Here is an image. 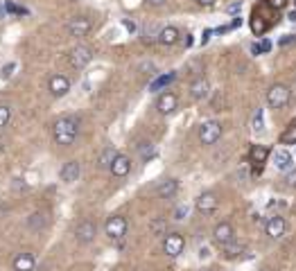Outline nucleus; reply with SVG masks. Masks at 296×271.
Instances as JSON below:
<instances>
[{
	"mask_svg": "<svg viewBox=\"0 0 296 271\" xmlns=\"http://www.w3.org/2000/svg\"><path fill=\"white\" fill-rule=\"evenodd\" d=\"M177 107H179V97L174 95V93H170V90H165V93H161V95L156 97V111L161 113V116L174 113Z\"/></svg>",
	"mask_w": 296,
	"mask_h": 271,
	"instance_id": "obj_10",
	"label": "nucleus"
},
{
	"mask_svg": "<svg viewBox=\"0 0 296 271\" xmlns=\"http://www.w3.org/2000/svg\"><path fill=\"white\" fill-rule=\"evenodd\" d=\"M127 229H129V224H127V219H124L122 215H111V217H107V222H104V233L111 239L124 237Z\"/></svg>",
	"mask_w": 296,
	"mask_h": 271,
	"instance_id": "obj_3",
	"label": "nucleus"
},
{
	"mask_svg": "<svg viewBox=\"0 0 296 271\" xmlns=\"http://www.w3.org/2000/svg\"><path fill=\"white\" fill-rule=\"evenodd\" d=\"M285 231H287V222H285V217H280V215L269 217L267 224H264V233L269 235L271 239H280L285 235Z\"/></svg>",
	"mask_w": 296,
	"mask_h": 271,
	"instance_id": "obj_12",
	"label": "nucleus"
},
{
	"mask_svg": "<svg viewBox=\"0 0 296 271\" xmlns=\"http://www.w3.org/2000/svg\"><path fill=\"white\" fill-rule=\"evenodd\" d=\"M138 152H140V156H143V158H151V156H154V145L151 143H140L138 145Z\"/></svg>",
	"mask_w": 296,
	"mask_h": 271,
	"instance_id": "obj_30",
	"label": "nucleus"
},
{
	"mask_svg": "<svg viewBox=\"0 0 296 271\" xmlns=\"http://www.w3.org/2000/svg\"><path fill=\"white\" fill-rule=\"evenodd\" d=\"M79 174H81V163L79 160H68L59 172V176H61L64 183H75V181L79 179Z\"/></svg>",
	"mask_w": 296,
	"mask_h": 271,
	"instance_id": "obj_15",
	"label": "nucleus"
},
{
	"mask_svg": "<svg viewBox=\"0 0 296 271\" xmlns=\"http://www.w3.org/2000/svg\"><path fill=\"white\" fill-rule=\"evenodd\" d=\"M149 231L154 235H165L167 233V219L165 217H154L149 222Z\"/></svg>",
	"mask_w": 296,
	"mask_h": 271,
	"instance_id": "obj_27",
	"label": "nucleus"
},
{
	"mask_svg": "<svg viewBox=\"0 0 296 271\" xmlns=\"http://www.w3.org/2000/svg\"><path fill=\"white\" fill-rule=\"evenodd\" d=\"M208 81L204 79V77H197V79L190 84V95H192V100H204V97H208Z\"/></svg>",
	"mask_w": 296,
	"mask_h": 271,
	"instance_id": "obj_19",
	"label": "nucleus"
},
{
	"mask_svg": "<svg viewBox=\"0 0 296 271\" xmlns=\"http://www.w3.org/2000/svg\"><path fill=\"white\" fill-rule=\"evenodd\" d=\"M34 265L37 260L32 253H18L14 258V271H34Z\"/></svg>",
	"mask_w": 296,
	"mask_h": 271,
	"instance_id": "obj_21",
	"label": "nucleus"
},
{
	"mask_svg": "<svg viewBox=\"0 0 296 271\" xmlns=\"http://www.w3.org/2000/svg\"><path fill=\"white\" fill-rule=\"evenodd\" d=\"M97 235V224L91 222V219H81L75 229V239L79 244H91Z\"/></svg>",
	"mask_w": 296,
	"mask_h": 271,
	"instance_id": "obj_7",
	"label": "nucleus"
},
{
	"mask_svg": "<svg viewBox=\"0 0 296 271\" xmlns=\"http://www.w3.org/2000/svg\"><path fill=\"white\" fill-rule=\"evenodd\" d=\"M222 249H224V255H226L228 260H235V258H240V255L244 253V249H247V246H244L242 242H235V239H231V242H228V244H224Z\"/></svg>",
	"mask_w": 296,
	"mask_h": 271,
	"instance_id": "obj_23",
	"label": "nucleus"
},
{
	"mask_svg": "<svg viewBox=\"0 0 296 271\" xmlns=\"http://www.w3.org/2000/svg\"><path fill=\"white\" fill-rule=\"evenodd\" d=\"M48 90L54 97H64L70 90V79L66 77V75H52L50 81H48Z\"/></svg>",
	"mask_w": 296,
	"mask_h": 271,
	"instance_id": "obj_14",
	"label": "nucleus"
},
{
	"mask_svg": "<svg viewBox=\"0 0 296 271\" xmlns=\"http://www.w3.org/2000/svg\"><path fill=\"white\" fill-rule=\"evenodd\" d=\"M217 206H220V201H217V194H215V192H201L199 197H197V201H194V208H197L201 215L215 213Z\"/></svg>",
	"mask_w": 296,
	"mask_h": 271,
	"instance_id": "obj_11",
	"label": "nucleus"
},
{
	"mask_svg": "<svg viewBox=\"0 0 296 271\" xmlns=\"http://www.w3.org/2000/svg\"><path fill=\"white\" fill-rule=\"evenodd\" d=\"M79 136V120L75 116H64L52 124V138L61 147H70Z\"/></svg>",
	"mask_w": 296,
	"mask_h": 271,
	"instance_id": "obj_1",
	"label": "nucleus"
},
{
	"mask_svg": "<svg viewBox=\"0 0 296 271\" xmlns=\"http://www.w3.org/2000/svg\"><path fill=\"white\" fill-rule=\"evenodd\" d=\"M280 143L283 145H296V122H292L285 131L280 133Z\"/></svg>",
	"mask_w": 296,
	"mask_h": 271,
	"instance_id": "obj_28",
	"label": "nucleus"
},
{
	"mask_svg": "<svg viewBox=\"0 0 296 271\" xmlns=\"http://www.w3.org/2000/svg\"><path fill=\"white\" fill-rule=\"evenodd\" d=\"M287 18H290V21H296V11H290V16Z\"/></svg>",
	"mask_w": 296,
	"mask_h": 271,
	"instance_id": "obj_47",
	"label": "nucleus"
},
{
	"mask_svg": "<svg viewBox=\"0 0 296 271\" xmlns=\"http://www.w3.org/2000/svg\"><path fill=\"white\" fill-rule=\"evenodd\" d=\"M14 68H16V64H7L5 68H2V77H11V73H14Z\"/></svg>",
	"mask_w": 296,
	"mask_h": 271,
	"instance_id": "obj_38",
	"label": "nucleus"
},
{
	"mask_svg": "<svg viewBox=\"0 0 296 271\" xmlns=\"http://www.w3.org/2000/svg\"><path fill=\"white\" fill-rule=\"evenodd\" d=\"M208 255H210V251L206 249V246H201V249H199V258H208Z\"/></svg>",
	"mask_w": 296,
	"mask_h": 271,
	"instance_id": "obj_44",
	"label": "nucleus"
},
{
	"mask_svg": "<svg viewBox=\"0 0 296 271\" xmlns=\"http://www.w3.org/2000/svg\"><path fill=\"white\" fill-rule=\"evenodd\" d=\"M48 224H50V217H48L45 210H37V213H32L30 217H27V229L34 231V233L48 229Z\"/></svg>",
	"mask_w": 296,
	"mask_h": 271,
	"instance_id": "obj_16",
	"label": "nucleus"
},
{
	"mask_svg": "<svg viewBox=\"0 0 296 271\" xmlns=\"http://www.w3.org/2000/svg\"><path fill=\"white\" fill-rule=\"evenodd\" d=\"M151 7H161V5H165V0H147Z\"/></svg>",
	"mask_w": 296,
	"mask_h": 271,
	"instance_id": "obj_43",
	"label": "nucleus"
},
{
	"mask_svg": "<svg viewBox=\"0 0 296 271\" xmlns=\"http://www.w3.org/2000/svg\"><path fill=\"white\" fill-rule=\"evenodd\" d=\"M197 2H199V5H204V7H210L215 0H197Z\"/></svg>",
	"mask_w": 296,
	"mask_h": 271,
	"instance_id": "obj_45",
	"label": "nucleus"
},
{
	"mask_svg": "<svg viewBox=\"0 0 296 271\" xmlns=\"http://www.w3.org/2000/svg\"><path fill=\"white\" fill-rule=\"evenodd\" d=\"M179 190V181L177 179H163L156 186V194L161 199H172Z\"/></svg>",
	"mask_w": 296,
	"mask_h": 271,
	"instance_id": "obj_17",
	"label": "nucleus"
},
{
	"mask_svg": "<svg viewBox=\"0 0 296 271\" xmlns=\"http://www.w3.org/2000/svg\"><path fill=\"white\" fill-rule=\"evenodd\" d=\"M2 147H5V140H2V138H0V149H2Z\"/></svg>",
	"mask_w": 296,
	"mask_h": 271,
	"instance_id": "obj_48",
	"label": "nucleus"
},
{
	"mask_svg": "<svg viewBox=\"0 0 296 271\" xmlns=\"http://www.w3.org/2000/svg\"><path fill=\"white\" fill-rule=\"evenodd\" d=\"M201 271H206V269H201Z\"/></svg>",
	"mask_w": 296,
	"mask_h": 271,
	"instance_id": "obj_49",
	"label": "nucleus"
},
{
	"mask_svg": "<svg viewBox=\"0 0 296 271\" xmlns=\"http://www.w3.org/2000/svg\"><path fill=\"white\" fill-rule=\"evenodd\" d=\"M115 156H118V152H115L113 147H104L102 152H100V156H97V167H107L109 170V165L113 163Z\"/></svg>",
	"mask_w": 296,
	"mask_h": 271,
	"instance_id": "obj_24",
	"label": "nucleus"
},
{
	"mask_svg": "<svg viewBox=\"0 0 296 271\" xmlns=\"http://www.w3.org/2000/svg\"><path fill=\"white\" fill-rule=\"evenodd\" d=\"M292 43H296V37H292V34H287V37L280 39V48H287V45H292Z\"/></svg>",
	"mask_w": 296,
	"mask_h": 271,
	"instance_id": "obj_37",
	"label": "nucleus"
},
{
	"mask_svg": "<svg viewBox=\"0 0 296 271\" xmlns=\"http://www.w3.org/2000/svg\"><path fill=\"white\" fill-rule=\"evenodd\" d=\"M240 9H242V5H240V2H233V5H228V7H226L228 14H237Z\"/></svg>",
	"mask_w": 296,
	"mask_h": 271,
	"instance_id": "obj_39",
	"label": "nucleus"
},
{
	"mask_svg": "<svg viewBox=\"0 0 296 271\" xmlns=\"http://www.w3.org/2000/svg\"><path fill=\"white\" fill-rule=\"evenodd\" d=\"M285 186L287 188H296V167L285 174Z\"/></svg>",
	"mask_w": 296,
	"mask_h": 271,
	"instance_id": "obj_33",
	"label": "nucleus"
},
{
	"mask_svg": "<svg viewBox=\"0 0 296 271\" xmlns=\"http://www.w3.org/2000/svg\"><path fill=\"white\" fill-rule=\"evenodd\" d=\"M274 165L278 167V170H290L292 167V154L290 152H285V149L276 152L274 154Z\"/></svg>",
	"mask_w": 296,
	"mask_h": 271,
	"instance_id": "obj_26",
	"label": "nucleus"
},
{
	"mask_svg": "<svg viewBox=\"0 0 296 271\" xmlns=\"http://www.w3.org/2000/svg\"><path fill=\"white\" fill-rule=\"evenodd\" d=\"M5 9H7V11H11V14H27V9H25V7L11 5V2H7V5H5Z\"/></svg>",
	"mask_w": 296,
	"mask_h": 271,
	"instance_id": "obj_35",
	"label": "nucleus"
},
{
	"mask_svg": "<svg viewBox=\"0 0 296 271\" xmlns=\"http://www.w3.org/2000/svg\"><path fill=\"white\" fill-rule=\"evenodd\" d=\"M267 158H269V147H264V145H251V149H249V160H251L253 165H262L267 163Z\"/></svg>",
	"mask_w": 296,
	"mask_h": 271,
	"instance_id": "obj_18",
	"label": "nucleus"
},
{
	"mask_svg": "<svg viewBox=\"0 0 296 271\" xmlns=\"http://www.w3.org/2000/svg\"><path fill=\"white\" fill-rule=\"evenodd\" d=\"M9 117H11V109H9V107H2V104H0V129L7 127Z\"/></svg>",
	"mask_w": 296,
	"mask_h": 271,
	"instance_id": "obj_31",
	"label": "nucleus"
},
{
	"mask_svg": "<svg viewBox=\"0 0 296 271\" xmlns=\"http://www.w3.org/2000/svg\"><path fill=\"white\" fill-rule=\"evenodd\" d=\"M185 215H188V208H179V210H177V217H174V219H183V217H185Z\"/></svg>",
	"mask_w": 296,
	"mask_h": 271,
	"instance_id": "obj_41",
	"label": "nucleus"
},
{
	"mask_svg": "<svg viewBox=\"0 0 296 271\" xmlns=\"http://www.w3.org/2000/svg\"><path fill=\"white\" fill-rule=\"evenodd\" d=\"M269 50H271V41H267V39L260 41V52H269Z\"/></svg>",
	"mask_w": 296,
	"mask_h": 271,
	"instance_id": "obj_40",
	"label": "nucleus"
},
{
	"mask_svg": "<svg viewBox=\"0 0 296 271\" xmlns=\"http://www.w3.org/2000/svg\"><path fill=\"white\" fill-rule=\"evenodd\" d=\"M68 61H70V66L77 70L86 68V66L93 61V50L88 48V45H75L68 54Z\"/></svg>",
	"mask_w": 296,
	"mask_h": 271,
	"instance_id": "obj_5",
	"label": "nucleus"
},
{
	"mask_svg": "<svg viewBox=\"0 0 296 271\" xmlns=\"http://www.w3.org/2000/svg\"><path fill=\"white\" fill-rule=\"evenodd\" d=\"M210 34H213V32H204V37H201V43H208V39H210Z\"/></svg>",
	"mask_w": 296,
	"mask_h": 271,
	"instance_id": "obj_46",
	"label": "nucleus"
},
{
	"mask_svg": "<svg viewBox=\"0 0 296 271\" xmlns=\"http://www.w3.org/2000/svg\"><path fill=\"white\" fill-rule=\"evenodd\" d=\"M251 30L256 34H258V37H262L264 32H267V23L262 21V18H258V16H253V21H251Z\"/></svg>",
	"mask_w": 296,
	"mask_h": 271,
	"instance_id": "obj_29",
	"label": "nucleus"
},
{
	"mask_svg": "<svg viewBox=\"0 0 296 271\" xmlns=\"http://www.w3.org/2000/svg\"><path fill=\"white\" fill-rule=\"evenodd\" d=\"M109 172H111L113 176H118V179L127 176L131 172V158L127 154H120V152H118V156L113 158V163L109 165Z\"/></svg>",
	"mask_w": 296,
	"mask_h": 271,
	"instance_id": "obj_13",
	"label": "nucleus"
},
{
	"mask_svg": "<svg viewBox=\"0 0 296 271\" xmlns=\"http://www.w3.org/2000/svg\"><path fill=\"white\" fill-rule=\"evenodd\" d=\"M158 34H161V27H156L154 23L151 25H145L140 30V41L145 45H151V43H158Z\"/></svg>",
	"mask_w": 296,
	"mask_h": 271,
	"instance_id": "obj_22",
	"label": "nucleus"
},
{
	"mask_svg": "<svg viewBox=\"0 0 296 271\" xmlns=\"http://www.w3.org/2000/svg\"><path fill=\"white\" fill-rule=\"evenodd\" d=\"M267 102H269L271 109H283L287 107V102H290V88L285 84H274L267 93Z\"/></svg>",
	"mask_w": 296,
	"mask_h": 271,
	"instance_id": "obj_6",
	"label": "nucleus"
},
{
	"mask_svg": "<svg viewBox=\"0 0 296 271\" xmlns=\"http://www.w3.org/2000/svg\"><path fill=\"white\" fill-rule=\"evenodd\" d=\"M185 249V239L181 233H165L163 235V253L170 258H179Z\"/></svg>",
	"mask_w": 296,
	"mask_h": 271,
	"instance_id": "obj_4",
	"label": "nucleus"
},
{
	"mask_svg": "<svg viewBox=\"0 0 296 271\" xmlns=\"http://www.w3.org/2000/svg\"><path fill=\"white\" fill-rule=\"evenodd\" d=\"M122 25L127 27V30H129V32H134L136 30V25H134V21H122Z\"/></svg>",
	"mask_w": 296,
	"mask_h": 271,
	"instance_id": "obj_42",
	"label": "nucleus"
},
{
	"mask_svg": "<svg viewBox=\"0 0 296 271\" xmlns=\"http://www.w3.org/2000/svg\"><path fill=\"white\" fill-rule=\"evenodd\" d=\"M267 5H269L271 9H283V7L287 5V0H267Z\"/></svg>",
	"mask_w": 296,
	"mask_h": 271,
	"instance_id": "obj_36",
	"label": "nucleus"
},
{
	"mask_svg": "<svg viewBox=\"0 0 296 271\" xmlns=\"http://www.w3.org/2000/svg\"><path fill=\"white\" fill-rule=\"evenodd\" d=\"M66 30H68L70 37L81 39V37H86V34L93 30V21H91V18H86V16H75V18H70V21H68Z\"/></svg>",
	"mask_w": 296,
	"mask_h": 271,
	"instance_id": "obj_8",
	"label": "nucleus"
},
{
	"mask_svg": "<svg viewBox=\"0 0 296 271\" xmlns=\"http://www.w3.org/2000/svg\"><path fill=\"white\" fill-rule=\"evenodd\" d=\"M231 239H235V229H233L231 222H220L215 229H213V242H215L217 246L228 244Z\"/></svg>",
	"mask_w": 296,
	"mask_h": 271,
	"instance_id": "obj_9",
	"label": "nucleus"
},
{
	"mask_svg": "<svg viewBox=\"0 0 296 271\" xmlns=\"http://www.w3.org/2000/svg\"><path fill=\"white\" fill-rule=\"evenodd\" d=\"M140 73H145V75H149L151 77V75H156V66L151 64V61H145V64L140 66Z\"/></svg>",
	"mask_w": 296,
	"mask_h": 271,
	"instance_id": "obj_34",
	"label": "nucleus"
},
{
	"mask_svg": "<svg viewBox=\"0 0 296 271\" xmlns=\"http://www.w3.org/2000/svg\"><path fill=\"white\" fill-rule=\"evenodd\" d=\"M222 131H224V129H222V124L217 122V120H206V122L199 127V143L208 145V147L215 145L217 140L222 138Z\"/></svg>",
	"mask_w": 296,
	"mask_h": 271,
	"instance_id": "obj_2",
	"label": "nucleus"
},
{
	"mask_svg": "<svg viewBox=\"0 0 296 271\" xmlns=\"http://www.w3.org/2000/svg\"><path fill=\"white\" fill-rule=\"evenodd\" d=\"M294 2H296V0H294Z\"/></svg>",
	"mask_w": 296,
	"mask_h": 271,
	"instance_id": "obj_50",
	"label": "nucleus"
},
{
	"mask_svg": "<svg viewBox=\"0 0 296 271\" xmlns=\"http://www.w3.org/2000/svg\"><path fill=\"white\" fill-rule=\"evenodd\" d=\"M158 43L161 45H165V48H170V45H177L179 43V30L177 27H161V34H158Z\"/></svg>",
	"mask_w": 296,
	"mask_h": 271,
	"instance_id": "obj_20",
	"label": "nucleus"
},
{
	"mask_svg": "<svg viewBox=\"0 0 296 271\" xmlns=\"http://www.w3.org/2000/svg\"><path fill=\"white\" fill-rule=\"evenodd\" d=\"M264 129V122H262V109H258L256 111V116H253V131H262Z\"/></svg>",
	"mask_w": 296,
	"mask_h": 271,
	"instance_id": "obj_32",
	"label": "nucleus"
},
{
	"mask_svg": "<svg viewBox=\"0 0 296 271\" xmlns=\"http://www.w3.org/2000/svg\"><path fill=\"white\" fill-rule=\"evenodd\" d=\"M177 79V73H167V75H161V77H156V79L149 84V90H163L167 88V86L172 84V81Z\"/></svg>",
	"mask_w": 296,
	"mask_h": 271,
	"instance_id": "obj_25",
	"label": "nucleus"
}]
</instances>
